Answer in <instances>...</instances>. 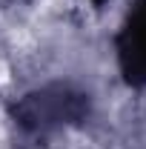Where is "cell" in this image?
I'll list each match as a JSON object with an SVG mask.
<instances>
[{"label": "cell", "instance_id": "6da1fadb", "mask_svg": "<svg viewBox=\"0 0 146 149\" xmlns=\"http://www.w3.org/2000/svg\"><path fill=\"white\" fill-rule=\"evenodd\" d=\"M12 126L32 141H49L52 135L86 126L95 115V97L74 80H46L6 103Z\"/></svg>", "mask_w": 146, "mask_h": 149}, {"label": "cell", "instance_id": "7a4b0ae2", "mask_svg": "<svg viewBox=\"0 0 146 149\" xmlns=\"http://www.w3.org/2000/svg\"><path fill=\"white\" fill-rule=\"evenodd\" d=\"M115 63L123 86L132 92L146 89V0H129L120 26L112 35Z\"/></svg>", "mask_w": 146, "mask_h": 149}, {"label": "cell", "instance_id": "3957f363", "mask_svg": "<svg viewBox=\"0 0 146 149\" xmlns=\"http://www.w3.org/2000/svg\"><path fill=\"white\" fill-rule=\"evenodd\" d=\"M86 3H92V6H95V9H103V6H106V3H109V0H86Z\"/></svg>", "mask_w": 146, "mask_h": 149}]
</instances>
